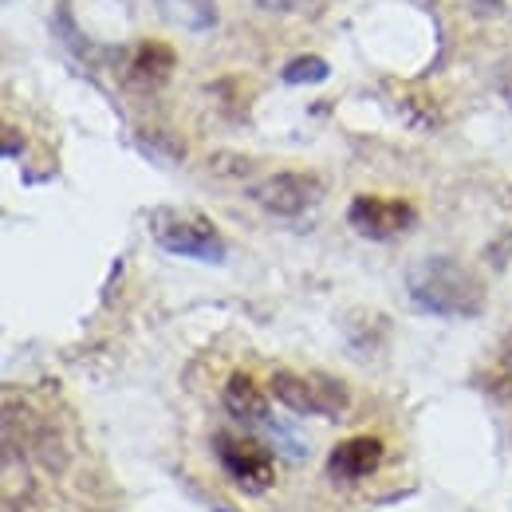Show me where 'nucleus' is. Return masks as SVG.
<instances>
[{"label": "nucleus", "instance_id": "obj_5", "mask_svg": "<svg viewBox=\"0 0 512 512\" xmlns=\"http://www.w3.org/2000/svg\"><path fill=\"white\" fill-rule=\"evenodd\" d=\"M249 193H253V201L264 213L300 217V213L320 205L323 182L316 174H304V170H280V174H268L264 182H256Z\"/></svg>", "mask_w": 512, "mask_h": 512}, {"label": "nucleus", "instance_id": "obj_6", "mask_svg": "<svg viewBox=\"0 0 512 512\" xmlns=\"http://www.w3.org/2000/svg\"><path fill=\"white\" fill-rule=\"evenodd\" d=\"M347 221H351V229H355L359 237H367V241H390V237L406 233V229L418 221V213H414V205H410V201L363 193V197H355V201H351Z\"/></svg>", "mask_w": 512, "mask_h": 512}, {"label": "nucleus", "instance_id": "obj_13", "mask_svg": "<svg viewBox=\"0 0 512 512\" xmlns=\"http://www.w3.org/2000/svg\"><path fill=\"white\" fill-rule=\"evenodd\" d=\"M264 12H296V8H304V4H312V0H256Z\"/></svg>", "mask_w": 512, "mask_h": 512}, {"label": "nucleus", "instance_id": "obj_10", "mask_svg": "<svg viewBox=\"0 0 512 512\" xmlns=\"http://www.w3.org/2000/svg\"><path fill=\"white\" fill-rule=\"evenodd\" d=\"M154 4L170 24L186 32H209L217 24V0H154Z\"/></svg>", "mask_w": 512, "mask_h": 512}, {"label": "nucleus", "instance_id": "obj_12", "mask_svg": "<svg viewBox=\"0 0 512 512\" xmlns=\"http://www.w3.org/2000/svg\"><path fill=\"white\" fill-rule=\"evenodd\" d=\"M497 390L512 394V339L509 347H505V355H501V363H497Z\"/></svg>", "mask_w": 512, "mask_h": 512}, {"label": "nucleus", "instance_id": "obj_1", "mask_svg": "<svg viewBox=\"0 0 512 512\" xmlns=\"http://www.w3.org/2000/svg\"><path fill=\"white\" fill-rule=\"evenodd\" d=\"M406 292L422 312L477 316L485 308V284L453 256H426L406 272Z\"/></svg>", "mask_w": 512, "mask_h": 512}, {"label": "nucleus", "instance_id": "obj_11", "mask_svg": "<svg viewBox=\"0 0 512 512\" xmlns=\"http://www.w3.org/2000/svg\"><path fill=\"white\" fill-rule=\"evenodd\" d=\"M327 75H331V67L320 56H300L284 67V83H323Z\"/></svg>", "mask_w": 512, "mask_h": 512}, {"label": "nucleus", "instance_id": "obj_7", "mask_svg": "<svg viewBox=\"0 0 512 512\" xmlns=\"http://www.w3.org/2000/svg\"><path fill=\"white\" fill-rule=\"evenodd\" d=\"M383 457L386 446L375 434H355V438H343L327 453V473L339 481H363L383 465Z\"/></svg>", "mask_w": 512, "mask_h": 512}, {"label": "nucleus", "instance_id": "obj_4", "mask_svg": "<svg viewBox=\"0 0 512 512\" xmlns=\"http://www.w3.org/2000/svg\"><path fill=\"white\" fill-rule=\"evenodd\" d=\"M150 233L166 253L193 256L205 264H221L225 260V241L221 233L197 217V213H182V209H154L150 213Z\"/></svg>", "mask_w": 512, "mask_h": 512}, {"label": "nucleus", "instance_id": "obj_3", "mask_svg": "<svg viewBox=\"0 0 512 512\" xmlns=\"http://www.w3.org/2000/svg\"><path fill=\"white\" fill-rule=\"evenodd\" d=\"M213 453H217V465L225 469V477L241 493L260 497L276 485V453L253 434L221 430V434H213Z\"/></svg>", "mask_w": 512, "mask_h": 512}, {"label": "nucleus", "instance_id": "obj_8", "mask_svg": "<svg viewBox=\"0 0 512 512\" xmlns=\"http://www.w3.org/2000/svg\"><path fill=\"white\" fill-rule=\"evenodd\" d=\"M174 64H178V56H174L170 44H162V40H142V44L134 48V56H130V79L142 83V87H158V83L170 79Z\"/></svg>", "mask_w": 512, "mask_h": 512}, {"label": "nucleus", "instance_id": "obj_2", "mask_svg": "<svg viewBox=\"0 0 512 512\" xmlns=\"http://www.w3.org/2000/svg\"><path fill=\"white\" fill-rule=\"evenodd\" d=\"M272 398L304 418H339L351 406V390L320 371H272Z\"/></svg>", "mask_w": 512, "mask_h": 512}, {"label": "nucleus", "instance_id": "obj_9", "mask_svg": "<svg viewBox=\"0 0 512 512\" xmlns=\"http://www.w3.org/2000/svg\"><path fill=\"white\" fill-rule=\"evenodd\" d=\"M225 410L241 422H268V394L256 386L253 375L237 371L225 383Z\"/></svg>", "mask_w": 512, "mask_h": 512}]
</instances>
